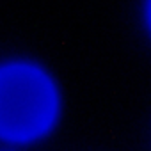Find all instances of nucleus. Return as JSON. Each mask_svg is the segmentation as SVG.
Segmentation results:
<instances>
[{"mask_svg": "<svg viewBox=\"0 0 151 151\" xmlns=\"http://www.w3.org/2000/svg\"><path fill=\"white\" fill-rule=\"evenodd\" d=\"M149 23H151V0H149Z\"/></svg>", "mask_w": 151, "mask_h": 151, "instance_id": "obj_2", "label": "nucleus"}, {"mask_svg": "<svg viewBox=\"0 0 151 151\" xmlns=\"http://www.w3.org/2000/svg\"><path fill=\"white\" fill-rule=\"evenodd\" d=\"M57 114V94L43 71L32 66L0 69V135L30 140L45 133Z\"/></svg>", "mask_w": 151, "mask_h": 151, "instance_id": "obj_1", "label": "nucleus"}]
</instances>
